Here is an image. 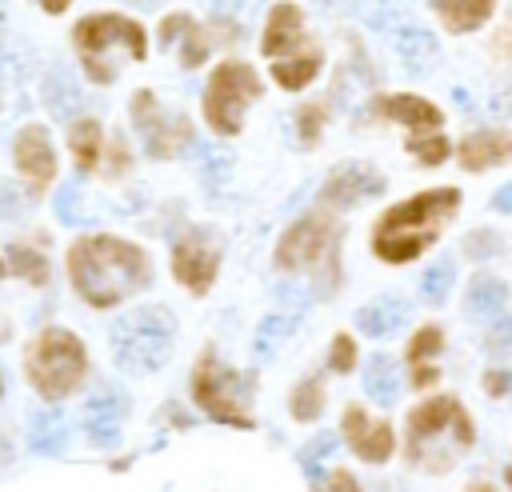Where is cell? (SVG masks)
I'll return each mask as SVG.
<instances>
[{
    "label": "cell",
    "mask_w": 512,
    "mask_h": 492,
    "mask_svg": "<svg viewBox=\"0 0 512 492\" xmlns=\"http://www.w3.org/2000/svg\"><path fill=\"white\" fill-rule=\"evenodd\" d=\"M44 100H48V108H52L56 116H72V112L80 108V88H76V80H72L64 68H56V72L44 80Z\"/></svg>",
    "instance_id": "cell-27"
},
{
    "label": "cell",
    "mask_w": 512,
    "mask_h": 492,
    "mask_svg": "<svg viewBox=\"0 0 512 492\" xmlns=\"http://www.w3.org/2000/svg\"><path fill=\"white\" fill-rule=\"evenodd\" d=\"M72 44L80 56V68L92 84H112L124 64L144 60L148 52V32L132 16L120 12H92L72 28Z\"/></svg>",
    "instance_id": "cell-4"
},
{
    "label": "cell",
    "mask_w": 512,
    "mask_h": 492,
    "mask_svg": "<svg viewBox=\"0 0 512 492\" xmlns=\"http://www.w3.org/2000/svg\"><path fill=\"white\" fill-rule=\"evenodd\" d=\"M456 208H460L456 188H428V192H416V196L384 208L380 220L372 224V252L384 264L416 260L420 252H428L440 240V232L456 216Z\"/></svg>",
    "instance_id": "cell-2"
},
{
    "label": "cell",
    "mask_w": 512,
    "mask_h": 492,
    "mask_svg": "<svg viewBox=\"0 0 512 492\" xmlns=\"http://www.w3.org/2000/svg\"><path fill=\"white\" fill-rule=\"evenodd\" d=\"M192 400L204 416L232 424V428H252V412H248V380H240V372L232 364H224L216 356V348H204L196 356L192 368Z\"/></svg>",
    "instance_id": "cell-9"
},
{
    "label": "cell",
    "mask_w": 512,
    "mask_h": 492,
    "mask_svg": "<svg viewBox=\"0 0 512 492\" xmlns=\"http://www.w3.org/2000/svg\"><path fill=\"white\" fill-rule=\"evenodd\" d=\"M12 212H20V196L0 180V216H12Z\"/></svg>",
    "instance_id": "cell-41"
},
{
    "label": "cell",
    "mask_w": 512,
    "mask_h": 492,
    "mask_svg": "<svg viewBox=\"0 0 512 492\" xmlns=\"http://www.w3.org/2000/svg\"><path fill=\"white\" fill-rule=\"evenodd\" d=\"M444 348V332L436 328V324H424L412 340H408V348H404V356H408V364L416 368V364H432V356Z\"/></svg>",
    "instance_id": "cell-31"
},
{
    "label": "cell",
    "mask_w": 512,
    "mask_h": 492,
    "mask_svg": "<svg viewBox=\"0 0 512 492\" xmlns=\"http://www.w3.org/2000/svg\"><path fill=\"white\" fill-rule=\"evenodd\" d=\"M464 252L468 256H492V252H500V236H492V232H472L468 240H464Z\"/></svg>",
    "instance_id": "cell-37"
},
{
    "label": "cell",
    "mask_w": 512,
    "mask_h": 492,
    "mask_svg": "<svg viewBox=\"0 0 512 492\" xmlns=\"http://www.w3.org/2000/svg\"><path fill=\"white\" fill-rule=\"evenodd\" d=\"M324 108H328V104H308V108L296 112V132H300V144H304V148H316V144H320L324 120H328Z\"/></svg>",
    "instance_id": "cell-32"
},
{
    "label": "cell",
    "mask_w": 512,
    "mask_h": 492,
    "mask_svg": "<svg viewBox=\"0 0 512 492\" xmlns=\"http://www.w3.org/2000/svg\"><path fill=\"white\" fill-rule=\"evenodd\" d=\"M476 444V424L456 396H432L408 412L404 456L420 472H448Z\"/></svg>",
    "instance_id": "cell-3"
},
{
    "label": "cell",
    "mask_w": 512,
    "mask_h": 492,
    "mask_svg": "<svg viewBox=\"0 0 512 492\" xmlns=\"http://www.w3.org/2000/svg\"><path fill=\"white\" fill-rule=\"evenodd\" d=\"M264 92L260 76L252 64L244 60H224L212 68L208 84H204V120L216 136H236L244 128L248 104Z\"/></svg>",
    "instance_id": "cell-10"
},
{
    "label": "cell",
    "mask_w": 512,
    "mask_h": 492,
    "mask_svg": "<svg viewBox=\"0 0 512 492\" xmlns=\"http://www.w3.org/2000/svg\"><path fill=\"white\" fill-rule=\"evenodd\" d=\"M488 348H492V352H504V348H512V320H504L500 328H492V336H488Z\"/></svg>",
    "instance_id": "cell-40"
},
{
    "label": "cell",
    "mask_w": 512,
    "mask_h": 492,
    "mask_svg": "<svg viewBox=\"0 0 512 492\" xmlns=\"http://www.w3.org/2000/svg\"><path fill=\"white\" fill-rule=\"evenodd\" d=\"M452 264L448 260H440V264H432L428 272H424V280H420V296L428 300V304H440L444 296H448V288H452Z\"/></svg>",
    "instance_id": "cell-33"
},
{
    "label": "cell",
    "mask_w": 512,
    "mask_h": 492,
    "mask_svg": "<svg viewBox=\"0 0 512 492\" xmlns=\"http://www.w3.org/2000/svg\"><path fill=\"white\" fill-rule=\"evenodd\" d=\"M12 160H16V172L28 180V188L36 196L48 192V184L56 176V152H52V136H48L44 124H24L12 136Z\"/></svg>",
    "instance_id": "cell-14"
},
{
    "label": "cell",
    "mask_w": 512,
    "mask_h": 492,
    "mask_svg": "<svg viewBox=\"0 0 512 492\" xmlns=\"http://www.w3.org/2000/svg\"><path fill=\"white\" fill-rule=\"evenodd\" d=\"M228 168H232V156H228V152H220V148L200 152V172H204V180H224Z\"/></svg>",
    "instance_id": "cell-35"
},
{
    "label": "cell",
    "mask_w": 512,
    "mask_h": 492,
    "mask_svg": "<svg viewBox=\"0 0 512 492\" xmlns=\"http://www.w3.org/2000/svg\"><path fill=\"white\" fill-rule=\"evenodd\" d=\"M512 160V132L508 128H484L460 140V168L468 172H484Z\"/></svg>",
    "instance_id": "cell-18"
},
{
    "label": "cell",
    "mask_w": 512,
    "mask_h": 492,
    "mask_svg": "<svg viewBox=\"0 0 512 492\" xmlns=\"http://www.w3.org/2000/svg\"><path fill=\"white\" fill-rule=\"evenodd\" d=\"M8 264H12L16 276L28 280L32 288H44V284H48V256H44L36 244H28V240H12V244H8Z\"/></svg>",
    "instance_id": "cell-25"
},
{
    "label": "cell",
    "mask_w": 512,
    "mask_h": 492,
    "mask_svg": "<svg viewBox=\"0 0 512 492\" xmlns=\"http://www.w3.org/2000/svg\"><path fill=\"white\" fill-rule=\"evenodd\" d=\"M160 36H164V44L180 56L184 68H200V64L208 60V52H212V36H208V28H204L196 16H188V12H172V16H164Z\"/></svg>",
    "instance_id": "cell-17"
},
{
    "label": "cell",
    "mask_w": 512,
    "mask_h": 492,
    "mask_svg": "<svg viewBox=\"0 0 512 492\" xmlns=\"http://www.w3.org/2000/svg\"><path fill=\"white\" fill-rule=\"evenodd\" d=\"M332 448H336V436H316V440L300 452V464H304L308 472H316V468H320V460H324Z\"/></svg>",
    "instance_id": "cell-36"
},
{
    "label": "cell",
    "mask_w": 512,
    "mask_h": 492,
    "mask_svg": "<svg viewBox=\"0 0 512 492\" xmlns=\"http://www.w3.org/2000/svg\"><path fill=\"white\" fill-rule=\"evenodd\" d=\"M0 388H4V380H0Z\"/></svg>",
    "instance_id": "cell-49"
},
{
    "label": "cell",
    "mask_w": 512,
    "mask_h": 492,
    "mask_svg": "<svg viewBox=\"0 0 512 492\" xmlns=\"http://www.w3.org/2000/svg\"><path fill=\"white\" fill-rule=\"evenodd\" d=\"M372 116L408 128V152H412L416 164L432 168V164H444V160H448V140H444V132H440L444 116H440V108H436L432 100L412 96V92L376 96V100H372Z\"/></svg>",
    "instance_id": "cell-11"
},
{
    "label": "cell",
    "mask_w": 512,
    "mask_h": 492,
    "mask_svg": "<svg viewBox=\"0 0 512 492\" xmlns=\"http://www.w3.org/2000/svg\"><path fill=\"white\" fill-rule=\"evenodd\" d=\"M36 4H40V8L48 12V16H60V12H64V8L72 4V0H36Z\"/></svg>",
    "instance_id": "cell-43"
},
{
    "label": "cell",
    "mask_w": 512,
    "mask_h": 492,
    "mask_svg": "<svg viewBox=\"0 0 512 492\" xmlns=\"http://www.w3.org/2000/svg\"><path fill=\"white\" fill-rule=\"evenodd\" d=\"M128 112H132V124H136V132L144 140V152L152 160H172V156H180L192 144L188 116H180V108H168L156 92H148V88L136 92Z\"/></svg>",
    "instance_id": "cell-12"
},
{
    "label": "cell",
    "mask_w": 512,
    "mask_h": 492,
    "mask_svg": "<svg viewBox=\"0 0 512 492\" xmlns=\"http://www.w3.org/2000/svg\"><path fill=\"white\" fill-rule=\"evenodd\" d=\"M292 324H296V316H288V312H268V316L260 320V328H256V356L276 352V348L284 344V336L292 332Z\"/></svg>",
    "instance_id": "cell-30"
},
{
    "label": "cell",
    "mask_w": 512,
    "mask_h": 492,
    "mask_svg": "<svg viewBox=\"0 0 512 492\" xmlns=\"http://www.w3.org/2000/svg\"><path fill=\"white\" fill-rule=\"evenodd\" d=\"M496 0H432V12L448 32H476L492 16Z\"/></svg>",
    "instance_id": "cell-21"
},
{
    "label": "cell",
    "mask_w": 512,
    "mask_h": 492,
    "mask_svg": "<svg viewBox=\"0 0 512 492\" xmlns=\"http://www.w3.org/2000/svg\"><path fill=\"white\" fill-rule=\"evenodd\" d=\"M492 204H496L500 212H508V208H512V184H508V188H500V192L492 196Z\"/></svg>",
    "instance_id": "cell-42"
},
{
    "label": "cell",
    "mask_w": 512,
    "mask_h": 492,
    "mask_svg": "<svg viewBox=\"0 0 512 492\" xmlns=\"http://www.w3.org/2000/svg\"><path fill=\"white\" fill-rule=\"evenodd\" d=\"M124 412H128V400H124V392L100 388L92 400H84V412H80V420H84V432H88L96 444H104V440H112V436L120 432V424H124Z\"/></svg>",
    "instance_id": "cell-19"
},
{
    "label": "cell",
    "mask_w": 512,
    "mask_h": 492,
    "mask_svg": "<svg viewBox=\"0 0 512 492\" xmlns=\"http://www.w3.org/2000/svg\"><path fill=\"white\" fill-rule=\"evenodd\" d=\"M128 4H136V8H156V4H164V0H128Z\"/></svg>",
    "instance_id": "cell-45"
},
{
    "label": "cell",
    "mask_w": 512,
    "mask_h": 492,
    "mask_svg": "<svg viewBox=\"0 0 512 492\" xmlns=\"http://www.w3.org/2000/svg\"><path fill=\"white\" fill-rule=\"evenodd\" d=\"M464 304H468V316H500L504 304H508V284L500 276H488L484 272V276H476L468 284Z\"/></svg>",
    "instance_id": "cell-23"
},
{
    "label": "cell",
    "mask_w": 512,
    "mask_h": 492,
    "mask_svg": "<svg viewBox=\"0 0 512 492\" xmlns=\"http://www.w3.org/2000/svg\"><path fill=\"white\" fill-rule=\"evenodd\" d=\"M396 52H400V60H404L408 68H424V64H432V56H436V40H432L424 28H400Z\"/></svg>",
    "instance_id": "cell-28"
},
{
    "label": "cell",
    "mask_w": 512,
    "mask_h": 492,
    "mask_svg": "<svg viewBox=\"0 0 512 492\" xmlns=\"http://www.w3.org/2000/svg\"><path fill=\"white\" fill-rule=\"evenodd\" d=\"M88 372V352L68 328H44L24 352V376L40 400H68Z\"/></svg>",
    "instance_id": "cell-6"
},
{
    "label": "cell",
    "mask_w": 512,
    "mask_h": 492,
    "mask_svg": "<svg viewBox=\"0 0 512 492\" xmlns=\"http://www.w3.org/2000/svg\"><path fill=\"white\" fill-rule=\"evenodd\" d=\"M364 392H368V400H376V404H392V400H396V392H400V372L392 368L388 356H372V360H368V368H364Z\"/></svg>",
    "instance_id": "cell-26"
},
{
    "label": "cell",
    "mask_w": 512,
    "mask_h": 492,
    "mask_svg": "<svg viewBox=\"0 0 512 492\" xmlns=\"http://www.w3.org/2000/svg\"><path fill=\"white\" fill-rule=\"evenodd\" d=\"M320 4H340V0H320Z\"/></svg>",
    "instance_id": "cell-48"
},
{
    "label": "cell",
    "mask_w": 512,
    "mask_h": 492,
    "mask_svg": "<svg viewBox=\"0 0 512 492\" xmlns=\"http://www.w3.org/2000/svg\"><path fill=\"white\" fill-rule=\"evenodd\" d=\"M340 432H344L348 448H352L360 460H368V464H384V460L396 452V436H392V428H388L384 420L368 416L360 404H348V408H344Z\"/></svg>",
    "instance_id": "cell-16"
},
{
    "label": "cell",
    "mask_w": 512,
    "mask_h": 492,
    "mask_svg": "<svg viewBox=\"0 0 512 492\" xmlns=\"http://www.w3.org/2000/svg\"><path fill=\"white\" fill-rule=\"evenodd\" d=\"M508 388H512V372H508V368H500V372L492 368V372L484 376V392H488V396L500 400V396H508Z\"/></svg>",
    "instance_id": "cell-38"
},
{
    "label": "cell",
    "mask_w": 512,
    "mask_h": 492,
    "mask_svg": "<svg viewBox=\"0 0 512 492\" xmlns=\"http://www.w3.org/2000/svg\"><path fill=\"white\" fill-rule=\"evenodd\" d=\"M504 480H508V484H512V464H508V472H504Z\"/></svg>",
    "instance_id": "cell-47"
},
{
    "label": "cell",
    "mask_w": 512,
    "mask_h": 492,
    "mask_svg": "<svg viewBox=\"0 0 512 492\" xmlns=\"http://www.w3.org/2000/svg\"><path fill=\"white\" fill-rule=\"evenodd\" d=\"M104 144H108V140H104L100 120L80 116V120H72V124H68V148H72V160H76V168H80V172H92V168L100 164Z\"/></svg>",
    "instance_id": "cell-20"
},
{
    "label": "cell",
    "mask_w": 512,
    "mask_h": 492,
    "mask_svg": "<svg viewBox=\"0 0 512 492\" xmlns=\"http://www.w3.org/2000/svg\"><path fill=\"white\" fill-rule=\"evenodd\" d=\"M28 444H32V452H40V456L64 452V444H68V420H64L56 408L36 412V416H32V432H28Z\"/></svg>",
    "instance_id": "cell-22"
},
{
    "label": "cell",
    "mask_w": 512,
    "mask_h": 492,
    "mask_svg": "<svg viewBox=\"0 0 512 492\" xmlns=\"http://www.w3.org/2000/svg\"><path fill=\"white\" fill-rule=\"evenodd\" d=\"M220 272V236L212 228H184L172 240V280L192 296H204Z\"/></svg>",
    "instance_id": "cell-13"
},
{
    "label": "cell",
    "mask_w": 512,
    "mask_h": 492,
    "mask_svg": "<svg viewBox=\"0 0 512 492\" xmlns=\"http://www.w3.org/2000/svg\"><path fill=\"white\" fill-rule=\"evenodd\" d=\"M260 52H264V60L272 64V80H276L284 92H300V88H308V84L320 76V68H324V52H320V44L308 36L300 8L288 4V0L272 4L268 20H264Z\"/></svg>",
    "instance_id": "cell-5"
},
{
    "label": "cell",
    "mask_w": 512,
    "mask_h": 492,
    "mask_svg": "<svg viewBox=\"0 0 512 492\" xmlns=\"http://www.w3.org/2000/svg\"><path fill=\"white\" fill-rule=\"evenodd\" d=\"M280 272H316L324 276V288L340 284V228L336 220L320 208L300 216L276 244L272 252Z\"/></svg>",
    "instance_id": "cell-8"
},
{
    "label": "cell",
    "mask_w": 512,
    "mask_h": 492,
    "mask_svg": "<svg viewBox=\"0 0 512 492\" xmlns=\"http://www.w3.org/2000/svg\"><path fill=\"white\" fill-rule=\"evenodd\" d=\"M324 384H320V376H308V380H300L296 388H292V416L300 420V424H312L320 412H324Z\"/></svg>",
    "instance_id": "cell-29"
},
{
    "label": "cell",
    "mask_w": 512,
    "mask_h": 492,
    "mask_svg": "<svg viewBox=\"0 0 512 492\" xmlns=\"http://www.w3.org/2000/svg\"><path fill=\"white\" fill-rule=\"evenodd\" d=\"M0 280H4V264H0ZM0 340H8V332H4V324H0Z\"/></svg>",
    "instance_id": "cell-46"
},
{
    "label": "cell",
    "mask_w": 512,
    "mask_h": 492,
    "mask_svg": "<svg viewBox=\"0 0 512 492\" xmlns=\"http://www.w3.org/2000/svg\"><path fill=\"white\" fill-rule=\"evenodd\" d=\"M172 340H176V320L168 316V308L144 304V308L124 312L112 324L108 352L124 372H156V368H164Z\"/></svg>",
    "instance_id": "cell-7"
},
{
    "label": "cell",
    "mask_w": 512,
    "mask_h": 492,
    "mask_svg": "<svg viewBox=\"0 0 512 492\" xmlns=\"http://www.w3.org/2000/svg\"><path fill=\"white\" fill-rule=\"evenodd\" d=\"M72 200H76V188H60V196H56V216H60L64 224H72V220H76Z\"/></svg>",
    "instance_id": "cell-39"
},
{
    "label": "cell",
    "mask_w": 512,
    "mask_h": 492,
    "mask_svg": "<svg viewBox=\"0 0 512 492\" xmlns=\"http://www.w3.org/2000/svg\"><path fill=\"white\" fill-rule=\"evenodd\" d=\"M328 368L332 372H352L356 368V340L348 336V332H336L332 336V348H328Z\"/></svg>",
    "instance_id": "cell-34"
},
{
    "label": "cell",
    "mask_w": 512,
    "mask_h": 492,
    "mask_svg": "<svg viewBox=\"0 0 512 492\" xmlns=\"http://www.w3.org/2000/svg\"><path fill=\"white\" fill-rule=\"evenodd\" d=\"M328 484H332V488H356V480H352L348 472H332V476H328Z\"/></svg>",
    "instance_id": "cell-44"
},
{
    "label": "cell",
    "mask_w": 512,
    "mask_h": 492,
    "mask_svg": "<svg viewBox=\"0 0 512 492\" xmlns=\"http://www.w3.org/2000/svg\"><path fill=\"white\" fill-rule=\"evenodd\" d=\"M388 188V180L376 172V168H368V164H340V168H332L328 172V180H324V188H320V204L324 208H356L360 200H368V196H380Z\"/></svg>",
    "instance_id": "cell-15"
},
{
    "label": "cell",
    "mask_w": 512,
    "mask_h": 492,
    "mask_svg": "<svg viewBox=\"0 0 512 492\" xmlns=\"http://www.w3.org/2000/svg\"><path fill=\"white\" fill-rule=\"evenodd\" d=\"M68 276L88 308H116L152 284V260L124 236L88 232L68 248Z\"/></svg>",
    "instance_id": "cell-1"
},
{
    "label": "cell",
    "mask_w": 512,
    "mask_h": 492,
    "mask_svg": "<svg viewBox=\"0 0 512 492\" xmlns=\"http://www.w3.org/2000/svg\"><path fill=\"white\" fill-rule=\"evenodd\" d=\"M404 316H408V308L400 304V300H372L368 308H360L356 312V324H360V332L364 336H392L400 324H404Z\"/></svg>",
    "instance_id": "cell-24"
}]
</instances>
